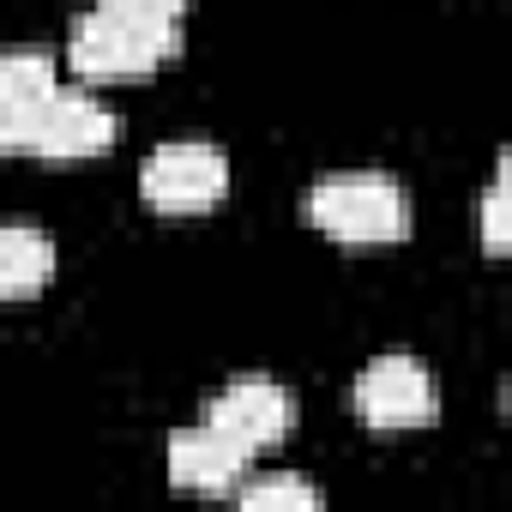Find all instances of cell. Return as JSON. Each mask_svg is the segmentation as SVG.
<instances>
[{
  "label": "cell",
  "mask_w": 512,
  "mask_h": 512,
  "mask_svg": "<svg viewBox=\"0 0 512 512\" xmlns=\"http://www.w3.org/2000/svg\"><path fill=\"white\" fill-rule=\"evenodd\" d=\"M356 416L368 428H416V422H434L440 416V386H434L428 362H416L404 350L374 356L356 374Z\"/></svg>",
  "instance_id": "obj_4"
},
{
  "label": "cell",
  "mask_w": 512,
  "mask_h": 512,
  "mask_svg": "<svg viewBox=\"0 0 512 512\" xmlns=\"http://www.w3.org/2000/svg\"><path fill=\"white\" fill-rule=\"evenodd\" d=\"M320 506L326 500L302 470H266V476L241 482L235 494V512H320Z\"/></svg>",
  "instance_id": "obj_9"
},
{
  "label": "cell",
  "mask_w": 512,
  "mask_h": 512,
  "mask_svg": "<svg viewBox=\"0 0 512 512\" xmlns=\"http://www.w3.org/2000/svg\"><path fill=\"white\" fill-rule=\"evenodd\" d=\"M55 278V241L37 223H0V302L37 296Z\"/></svg>",
  "instance_id": "obj_8"
},
{
  "label": "cell",
  "mask_w": 512,
  "mask_h": 512,
  "mask_svg": "<svg viewBox=\"0 0 512 512\" xmlns=\"http://www.w3.org/2000/svg\"><path fill=\"white\" fill-rule=\"evenodd\" d=\"M482 247H488V253H506V163H500V175L482 187Z\"/></svg>",
  "instance_id": "obj_11"
},
{
  "label": "cell",
  "mask_w": 512,
  "mask_h": 512,
  "mask_svg": "<svg viewBox=\"0 0 512 512\" xmlns=\"http://www.w3.org/2000/svg\"><path fill=\"white\" fill-rule=\"evenodd\" d=\"M49 91H55V61H49V49H37V43H7V49H0V97L37 109Z\"/></svg>",
  "instance_id": "obj_10"
},
{
  "label": "cell",
  "mask_w": 512,
  "mask_h": 512,
  "mask_svg": "<svg viewBox=\"0 0 512 512\" xmlns=\"http://www.w3.org/2000/svg\"><path fill=\"white\" fill-rule=\"evenodd\" d=\"M308 217L350 247H386L410 229V199L386 169H326L308 187Z\"/></svg>",
  "instance_id": "obj_2"
},
{
  "label": "cell",
  "mask_w": 512,
  "mask_h": 512,
  "mask_svg": "<svg viewBox=\"0 0 512 512\" xmlns=\"http://www.w3.org/2000/svg\"><path fill=\"white\" fill-rule=\"evenodd\" d=\"M109 139H115V115H109V103L103 97H91V91H49L43 97V109L31 115V145L25 151H37V157H97V151H109Z\"/></svg>",
  "instance_id": "obj_6"
},
{
  "label": "cell",
  "mask_w": 512,
  "mask_h": 512,
  "mask_svg": "<svg viewBox=\"0 0 512 512\" xmlns=\"http://www.w3.org/2000/svg\"><path fill=\"white\" fill-rule=\"evenodd\" d=\"M247 446H235L223 428L211 422H193V428H175L169 434V482L175 488H193V494H223L241 482L247 470Z\"/></svg>",
  "instance_id": "obj_7"
},
{
  "label": "cell",
  "mask_w": 512,
  "mask_h": 512,
  "mask_svg": "<svg viewBox=\"0 0 512 512\" xmlns=\"http://www.w3.org/2000/svg\"><path fill=\"white\" fill-rule=\"evenodd\" d=\"M205 422L223 428V434H229L235 446H247V452H266V446H278V440L296 428V398H290V386L272 380V374H235V380L205 404Z\"/></svg>",
  "instance_id": "obj_5"
},
{
  "label": "cell",
  "mask_w": 512,
  "mask_h": 512,
  "mask_svg": "<svg viewBox=\"0 0 512 512\" xmlns=\"http://www.w3.org/2000/svg\"><path fill=\"white\" fill-rule=\"evenodd\" d=\"M37 109H43V103H37ZM37 109L0 97V151H25V145H31V115H37Z\"/></svg>",
  "instance_id": "obj_12"
},
{
  "label": "cell",
  "mask_w": 512,
  "mask_h": 512,
  "mask_svg": "<svg viewBox=\"0 0 512 512\" xmlns=\"http://www.w3.org/2000/svg\"><path fill=\"white\" fill-rule=\"evenodd\" d=\"M139 193L157 211H205L229 193V157L211 139H163L139 163Z\"/></svg>",
  "instance_id": "obj_3"
},
{
  "label": "cell",
  "mask_w": 512,
  "mask_h": 512,
  "mask_svg": "<svg viewBox=\"0 0 512 512\" xmlns=\"http://www.w3.org/2000/svg\"><path fill=\"white\" fill-rule=\"evenodd\" d=\"M181 0H103V7L73 19V67L91 79H127L157 67L175 43H181Z\"/></svg>",
  "instance_id": "obj_1"
}]
</instances>
